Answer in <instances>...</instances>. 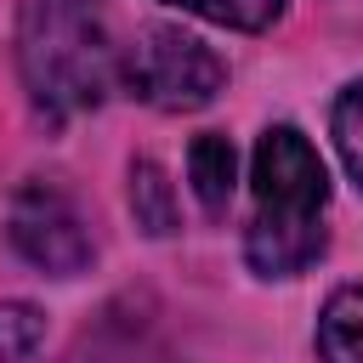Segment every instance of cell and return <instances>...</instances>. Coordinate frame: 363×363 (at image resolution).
<instances>
[{
    "mask_svg": "<svg viewBox=\"0 0 363 363\" xmlns=\"http://www.w3.org/2000/svg\"><path fill=\"white\" fill-rule=\"evenodd\" d=\"M119 74H125L130 96H142L147 108H164V113H193V108L216 102V91L227 85V62L182 28H147Z\"/></svg>",
    "mask_w": 363,
    "mask_h": 363,
    "instance_id": "obj_3",
    "label": "cell"
},
{
    "mask_svg": "<svg viewBox=\"0 0 363 363\" xmlns=\"http://www.w3.org/2000/svg\"><path fill=\"white\" fill-rule=\"evenodd\" d=\"M318 357L323 363H363V284H346L318 312Z\"/></svg>",
    "mask_w": 363,
    "mask_h": 363,
    "instance_id": "obj_6",
    "label": "cell"
},
{
    "mask_svg": "<svg viewBox=\"0 0 363 363\" xmlns=\"http://www.w3.org/2000/svg\"><path fill=\"white\" fill-rule=\"evenodd\" d=\"M6 227H11V244L34 267H45L57 278H74V272L91 267V233H85L74 199L62 187H51V182H28L11 199V221Z\"/></svg>",
    "mask_w": 363,
    "mask_h": 363,
    "instance_id": "obj_4",
    "label": "cell"
},
{
    "mask_svg": "<svg viewBox=\"0 0 363 363\" xmlns=\"http://www.w3.org/2000/svg\"><path fill=\"white\" fill-rule=\"evenodd\" d=\"M329 130H335V147H340V164L352 170V182L363 187V79H352L340 96H335V113H329Z\"/></svg>",
    "mask_w": 363,
    "mask_h": 363,
    "instance_id": "obj_9",
    "label": "cell"
},
{
    "mask_svg": "<svg viewBox=\"0 0 363 363\" xmlns=\"http://www.w3.org/2000/svg\"><path fill=\"white\" fill-rule=\"evenodd\" d=\"M255 216L244 233V255L261 278H295L323 255V204L329 170L318 147L295 125H272L255 142Z\"/></svg>",
    "mask_w": 363,
    "mask_h": 363,
    "instance_id": "obj_1",
    "label": "cell"
},
{
    "mask_svg": "<svg viewBox=\"0 0 363 363\" xmlns=\"http://www.w3.org/2000/svg\"><path fill=\"white\" fill-rule=\"evenodd\" d=\"M40 335H45V323H40L34 306H0V363L28 357L40 346Z\"/></svg>",
    "mask_w": 363,
    "mask_h": 363,
    "instance_id": "obj_10",
    "label": "cell"
},
{
    "mask_svg": "<svg viewBox=\"0 0 363 363\" xmlns=\"http://www.w3.org/2000/svg\"><path fill=\"white\" fill-rule=\"evenodd\" d=\"M187 176H193L199 204H204L210 216H221L227 199H233V182H238V153H233V142H227L221 130L193 136V147H187Z\"/></svg>",
    "mask_w": 363,
    "mask_h": 363,
    "instance_id": "obj_5",
    "label": "cell"
},
{
    "mask_svg": "<svg viewBox=\"0 0 363 363\" xmlns=\"http://www.w3.org/2000/svg\"><path fill=\"white\" fill-rule=\"evenodd\" d=\"M17 62L40 113L68 119L96 108L113 85V45L96 0H23Z\"/></svg>",
    "mask_w": 363,
    "mask_h": 363,
    "instance_id": "obj_2",
    "label": "cell"
},
{
    "mask_svg": "<svg viewBox=\"0 0 363 363\" xmlns=\"http://www.w3.org/2000/svg\"><path fill=\"white\" fill-rule=\"evenodd\" d=\"M130 210H136V227H147L153 238L176 233V193H170V182L153 159L130 164Z\"/></svg>",
    "mask_w": 363,
    "mask_h": 363,
    "instance_id": "obj_7",
    "label": "cell"
},
{
    "mask_svg": "<svg viewBox=\"0 0 363 363\" xmlns=\"http://www.w3.org/2000/svg\"><path fill=\"white\" fill-rule=\"evenodd\" d=\"M164 6H182V11H193V17H204V23H221V28H244V34H255V28L278 23L289 0H164Z\"/></svg>",
    "mask_w": 363,
    "mask_h": 363,
    "instance_id": "obj_8",
    "label": "cell"
}]
</instances>
